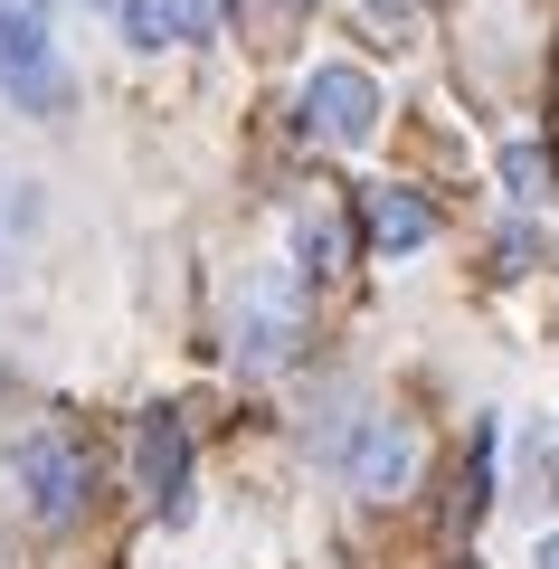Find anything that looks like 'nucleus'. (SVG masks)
I'll use <instances>...</instances> for the list:
<instances>
[{"mask_svg": "<svg viewBox=\"0 0 559 569\" xmlns=\"http://www.w3.org/2000/svg\"><path fill=\"white\" fill-rule=\"evenodd\" d=\"M408 466H418V437H408V418H370V437L351 447V485L370 493V503H389V493L408 485Z\"/></svg>", "mask_w": 559, "mask_h": 569, "instance_id": "nucleus-7", "label": "nucleus"}, {"mask_svg": "<svg viewBox=\"0 0 559 569\" xmlns=\"http://www.w3.org/2000/svg\"><path fill=\"white\" fill-rule=\"evenodd\" d=\"M360 228H370V247H380V257H408V247L437 238V209H427L408 181H380V190H360Z\"/></svg>", "mask_w": 559, "mask_h": 569, "instance_id": "nucleus-6", "label": "nucleus"}, {"mask_svg": "<svg viewBox=\"0 0 559 569\" xmlns=\"http://www.w3.org/2000/svg\"><path fill=\"white\" fill-rule=\"evenodd\" d=\"M295 332H303V305H295V284H285V276H266L257 295L238 305V361H247V370H276L285 351H295Z\"/></svg>", "mask_w": 559, "mask_h": 569, "instance_id": "nucleus-4", "label": "nucleus"}, {"mask_svg": "<svg viewBox=\"0 0 559 569\" xmlns=\"http://www.w3.org/2000/svg\"><path fill=\"white\" fill-rule=\"evenodd\" d=\"M370 10H380V20H408V10H418V0H370Z\"/></svg>", "mask_w": 559, "mask_h": 569, "instance_id": "nucleus-12", "label": "nucleus"}, {"mask_svg": "<svg viewBox=\"0 0 559 569\" xmlns=\"http://www.w3.org/2000/svg\"><path fill=\"white\" fill-rule=\"evenodd\" d=\"M531 569H559V531H550V541H540V560Z\"/></svg>", "mask_w": 559, "mask_h": 569, "instance_id": "nucleus-13", "label": "nucleus"}, {"mask_svg": "<svg viewBox=\"0 0 559 569\" xmlns=\"http://www.w3.org/2000/svg\"><path fill=\"white\" fill-rule=\"evenodd\" d=\"M114 20L133 48H180L190 39V20H180V0H114Z\"/></svg>", "mask_w": 559, "mask_h": 569, "instance_id": "nucleus-8", "label": "nucleus"}, {"mask_svg": "<svg viewBox=\"0 0 559 569\" xmlns=\"http://www.w3.org/2000/svg\"><path fill=\"white\" fill-rule=\"evenodd\" d=\"M502 181H512V200H550V152L540 142H502Z\"/></svg>", "mask_w": 559, "mask_h": 569, "instance_id": "nucleus-9", "label": "nucleus"}, {"mask_svg": "<svg viewBox=\"0 0 559 569\" xmlns=\"http://www.w3.org/2000/svg\"><path fill=\"white\" fill-rule=\"evenodd\" d=\"M10 475H20V493H29L39 522H77L86 493H96V456H86L77 427H29L20 447H10Z\"/></svg>", "mask_w": 559, "mask_h": 569, "instance_id": "nucleus-1", "label": "nucleus"}, {"mask_svg": "<svg viewBox=\"0 0 559 569\" xmlns=\"http://www.w3.org/2000/svg\"><path fill=\"white\" fill-rule=\"evenodd\" d=\"M180 20H190V39H200V29H219V20H228V0H180Z\"/></svg>", "mask_w": 559, "mask_h": 569, "instance_id": "nucleus-11", "label": "nucleus"}, {"mask_svg": "<svg viewBox=\"0 0 559 569\" xmlns=\"http://www.w3.org/2000/svg\"><path fill=\"white\" fill-rule=\"evenodd\" d=\"M133 475H142V493H152L161 512H180V493H190V427H180L171 408H152V418L133 427Z\"/></svg>", "mask_w": 559, "mask_h": 569, "instance_id": "nucleus-5", "label": "nucleus"}, {"mask_svg": "<svg viewBox=\"0 0 559 569\" xmlns=\"http://www.w3.org/2000/svg\"><path fill=\"white\" fill-rule=\"evenodd\" d=\"M295 123L322 152H360V142L380 133V77L370 67H313L303 96H295Z\"/></svg>", "mask_w": 559, "mask_h": 569, "instance_id": "nucleus-3", "label": "nucleus"}, {"mask_svg": "<svg viewBox=\"0 0 559 569\" xmlns=\"http://www.w3.org/2000/svg\"><path fill=\"white\" fill-rule=\"evenodd\" d=\"M0 96L29 104V114H58L67 104V58L48 39L39 0H0Z\"/></svg>", "mask_w": 559, "mask_h": 569, "instance_id": "nucleus-2", "label": "nucleus"}, {"mask_svg": "<svg viewBox=\"0 0 559 569\" xmlns=\"http://www.w3.org/2000/svg\"><path fill=\"white\" fill-rule=\"evenodd\" d=\"M303 257H313V276L341 266V219H332V209H303Z\"/></svg>", "mask_w": 559, "mask_h": 569, "instance_id": "nucleus-10", "label": "nucleus"}]
</instances>
